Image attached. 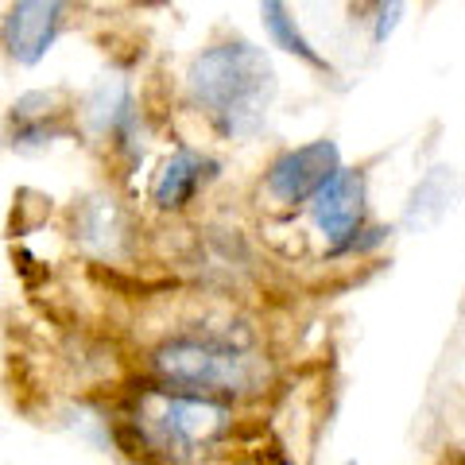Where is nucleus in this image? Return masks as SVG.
Segmentation results:
<instances>
[{"label": "nucleus", "mask_w": 465, "mask_h": 465, "mask_svg": "<svg viewBox=\"0 0 465 465\" xmlns=\"http://www.w3.org/2000/svg\"><path fill=\"white\" fill-rule=\"evenodd\" d=\"M116 450L148 465H202L232 442L237 403L143 381L113 415Z\"/></svg>", "instance_id": "obj_1"}, {"label": "nucleus", "mask_w": 465, "mask_h": 465, "mask_svg": "<svg viewBox=\"0 0 465 465\" xmlns=\"http://www.w3.org/2000/svg\"><path fill=\"white\" fill-rule=\"evenodd\" d=\"M148 381L225 403H244L268 391L272 361L249 330L198 326L167 333L148 349Z\"/></svg>", "instance_id": "obj_2"}, {"label": "nucleus", "mask_w": 465, "mask_h": 465, "mask_svg": "<svg viewBox=\"0 0 465 465\" xmlns=\"http://www.w3.org/2000/svg\"><path fill=\"white\" fill-rule=\"evenodd\" d=\"M191 101L225 140H249L268 121L275 97V66L249 39H225L191 63Z\"/></svg>", "instance_id": "obj_3"}, {"label": "nucleus", "mask_w": 465, "mask_h": 465, "mask_svg": "<svg viewBox=\"0 0 465 465\" xmlns=\"http://www.w3.org/2000/svg\"><path fill=\"white\" fill-rule=\"evenodd\" d=\"M311 225L322 232L326 249L333 256H349L361 249V232H365L369 217V191H365V174L341 167L333 179L307 202Z\"/></svg>", "instance_id": "obj_4"}, {"label": "nucleus", "mask_w": 465, "mask_h": 465, "mask_svg": "<svg viewBox=\"0 0 465 465\" xmlns=\"http://www.w3.org/2000/svg\"><path fill=\"white\" fill-rule=\"evenodd\" d=\"M341 171V152L333 140H311L302 148L283 152L268 167L264 191L280 202V206H307V202L322 191V186Z\"/></svg>", "instance_id": "obj_5"}, {"label": "nucleus", "mask_w": 465, "mask_h": 465, "mask_svg": "<svg viewBox=\"0 0 465 465\" xmlns=\"http://www.w3.org/2000/svg\"><path fill=\"white\" fill-rule=\"evenodd\" d=\"M63 16L66 0H16L5 16V27H0L8 58H16L20 66L43 63L51 43L63 32Z\"/></svg>", "instance_id": "obj_6"}, {"label": "nucleus", "mask_w": 465, "mask_h": 465, "mask_svg": "<svg viewBox=\"0 0 465 465\" xmlns=\"http://www.w3.org/2000/svg\"><path fill=\"white\" fill-rule=\"evenodd\" d=\"M213 163L202 152H194V148H179L163 167L155 171V179H152V202H155V210H167V213H174V210H183V206H191L194 202V194L206 186V179H210V171Z\"/></svg>", "instance_id": "obj_7"}, {"label": "nucleus", "mask_w": 465, "mask_h": 465, "mask_svg": "<svg viewBox=\"0 0 465 465\" xmlns=\"http://www.w3.org/2000/svg\"><path fill=\"white\" fill-rule=\"evenodd\" d=\"M74 237L82 241V249H90L94 256H121L128 241V222L124 210L113 198H90L82 202V210H74Z\"/></svg>", "instance_id": "obj_8"}, {"label": "nucleus", "mask_w": 465, "mask_h": 465, "mask_svg": "<svg viewBox=\"0 0 465 465\" xmlns=\"http://www.w3.org/2000/svg\"><path fill=\"white\" fill-rule=\"evenodd\" d=\"M461 194V179L454 174V167H430L423 179L415 183L411 198H407V210H403V225L407 229H430L439 225L442 217L454 210V202Z\"/></svg>", "instance_id": "obj_9"}, {"label": "nucleus", "mask_w": 465, "mask_h": 465, "mask_svg": "<svg viewBox=\"0 0 465 465\" xmlns=\"http://www.w3.org/2000/svg\"><path fill=\"white\" fill-rule=\"evenodd\" d=\"M256 5H260V24H264V32H268V39L275 43V47H280L283 54H291V58H299V63H307L311 70H326L330 74V63L311 43V35L299 27L287 0H256Z\"/></svg>", "instance_id": "obj_10"}, {"label": "nucleus", "mask_w": 465, "mask_h": 465, "mask_svg": "<svg viewBox=\"0 0 465 465\" xmlns=\"http://www.w3.org/2000/svg\"><path fill=\"white\" fill-rule=\"evenodd\" d=\"M58 94H24L16 105H12V124H16V133H12V143L16 148H32V143H51V136H58L63 128H58Z\"/></svg>", "instance_id": "obj_11"}, {"label": "nucleus", "mask_w": 465, "mask_h": 465, "mask_svg": "<svg viewBox=\"0 0 465 465\" xmlns=\"http://www.w3.org/2000/svg\"><path fill=\"white\" fill-rule=\"evenodd\" d=\"M400 20H403V0H376V12H372V43L376 47L391 39Z\"/></svg>", "instance_id": "obj_12"}, {"label": "nucleus", "mask_w": 465, "mask_h": 465, "mask_svg": "<svg viewBox=\"0 0 465 465\" xmlns=\"http://www.w3.org/2000/svg\"><path fill=\"white\" fill-rule=\"evenodd\" d=\"M345 465H353V461H345Z\"/></svg>", "instance_id": "obj_13"}]
</instances>
